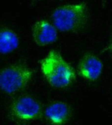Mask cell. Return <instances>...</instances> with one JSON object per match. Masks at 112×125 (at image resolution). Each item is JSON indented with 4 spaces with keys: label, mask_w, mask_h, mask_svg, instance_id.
<instances>
[{
    "label": "cell",
    "mask_w": 112,
    "mask_h": 125,
    "mask_svg": "<svg viewBox=\"0 0 112 125\" xmlns=\"http://www.w3.org/2000/svg\"><path fill=\"white\" fill-rule=\"evenodd\" d=\"M40 66L43 76L54 87H66L75 80V74L72 66L56 51H50L41 60Z\"/></svg>",
    "instance_id": "6da1fadb"
},
{
    "label": "cell",
    "mask_w": 112,
    "mask_h": 125,
    "mask_svg": "<svg viewBox=\"0 0 112 125\" xmlns=\"http://www.w3.org/2000/svg\"><path fill=\"white\" fill-rule=\"evenodd\" d=\"M55 27L62 32H76L82 30L88 20L86 4L73 3L56 8L52 14Z\"/></svg>",
    "instance_id": "7a4b0ae2"
},
{
    "label": "cell",
    "mask_w": 112,
    "mask_h": 125,
    "mask_svg": "<svg viewBox=\"0 0 112 125\" xmlns=\"http://www.w3.org/2000/svg\"><path fill=\"white\" fill-rule=\"evenodd\" d=\"M32 76V70L26 65H10L0 72V90L9 94L20 91L29 84Z\"/></svg>",
    "instance_id": "3957f363"
},
{
    "label": "cell",
    "mask_w": 112,
    "mask_h": 125,
    "mask_svg": "<svg viewBox=\"0 0 112 125\" xmlns=\"http://www.w3.org/2000/svg\"><path fill=\"white\" fill-rule=\"evenodd\" d=\"M41 113V107L37 100L30 96H22L12 103L10 116L14 121L27 123L36 120Z\"/></svg>",
    "instance_id": "277c9868"
},
{
    "label": "cell",
    "mask_w": 112,
    "mask_h": 125,
    "mask_svg": "<svg viewBox=\"0 0 112 125\" xmlns=\"http://www.w3.org/2000/svg\"><path fill=\"white\" fill-rule=\"evenodd\" d=\"M33 41L39 46L51 44L57 40L56 27L45 20H39L32 26Z\"/></svg>",
    "instance_id": "5b68a950"
},
{
    "label": "cell",
    "mask_w": 112,
    "mask_h": 125,
    "mask_svg": "<svg viewBox=\"0 0 112 125\" xmlns=\"http://www.w3.org/2000/svg\"><path fill=\"white\" fill-rule=\"evenodd\" d=\"M77 69L82 78L89 81H96L102 74L103 64L94 55L88 53L81 58Z\"/></svg>",
    "instance_id": "8992f818"
},
{
    "label": "cell",
    "mask_w": 112,
    "mask_h": 125,
    "mask_svg": "<svg viewBox=\"0 0 112 125\" xmlns=\"http://www.w3.org/2000/svg\"><path fill=\"white\" fill-rule=\"evenodd\" d=\"M45 115L47 120L53 124H64L70 117V108L63 102H55L46 107Z\"/></svg>",
    "instance_id": "52a82bcc"
},
{
    "label": "cell",
    "mask_w": 112,
    "mask_h": 125,
    "mask_svg": "<svg viewBox=\"0 0 112 125\" xmlns=\"http://www.w3.org/2000/svg\"><path fill=\"white\" fill-rule=\"evenodd\" d=\"M19 46L16 33L9 27L0 26V54H9L15 51Z\"/></svg>",
    "instance_id": "ba28073f"
},
{
    "label": "cell",
    "mask_w": 112,
    "mask_h": 125,
    "mask_svg": "<svg viewBox=\"0 0 112 125\" xmlns=\"http://www.w3.org/2000/svg\"><path fill=\"white\" fill-rule=\"evenodd\" d=\"M110 48L112 51V41H111V44H110Z\"/></svg>",
    "instance_id": "9c48e42d"
}]
</instances>
